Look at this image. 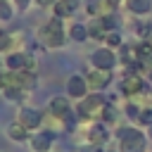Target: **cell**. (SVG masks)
Segmentation results:
<instances>
[{
    "mask_svg": "<svg viewBox=\"0 0 152 152\" xmlns=\"http://www.w3.org/2000/svg\"><path fill=\"white\" fill-rule=\"evenodd\" d=\"M66 38H69V36H66L64 21H62L59 17H52V19H48L45 24L38 26V40H40L48 50H59V48H64Z\"/></svg>",
    "mask_w": 152,
    "mask_h": 152,
    "instance_id": "1",
    "label": "cell"
},
{
    "mask_svg": "<svg viewBox=\"0 0 152 152\" xmlns=\"http://www.w3.org/2000/svg\"><path fill=\"white\" fill-rule=\"evenodd\" d=\"M119 152H147V135L135 126H121L116 131Z\"/></svg>",
    "mask_w": 152,
    "mask_h": 152,
    "instance_id": "2",
    "label": "cell"
},
{
    "mask_svg": "<svg viewBox=\"0 0 152 152\" xmlns=\"http://www.w3.org/2000/svg\"><path fill=\"white\" fill-rule=\"evenodd\" d=\"M107 104H109V102H107L102 95H86V97L78 100L76 112H78V116L86 119V121H102Z\"/></svg>",
    "mask_w": 152,
    "mask_h": 152,
    "instance_id": "3",
    "label": "cell"
},
{
    "mask_svg": "<svg viewBox=\"0 0 152 152\" xmlns=\"http://www.w3.org/2000/svg\"><path fill=\"white\" fill-rule=\"evenodd\" d=\"M109 126L104 124V121H88L86 124V128H83V138H86V142L88 145H104L107 140H109Z\"/></svg>",
    "mask_w": 152,
    "mask_h": 152,
    "instance_id": "4",
    "label": "cell"
},
{
    "mask_svg": "<svg viewBox=\"0 0 152 152\" xmlns=\"http://www.w3.org/2000/svg\"><path fill=\"white\" fill-rule=\"evenodd\" d=\"M17 121H19V124H24L28 131H38V128L43 126V121H45V114H43L40 109H36V107L21 104V107H19V112H17Z\"/></svg>",
    "mask_w": 152,
    "mask_h": 152,
    "instance_id": "5",
    "label": "cell"
},
{
    "mask_svg": "<svg viewBox=\"0 0 152 152\" xmlns=\"http://www.w3.org/2000/svg\"><path fill=\"white\" fill-rule=\"evenodd\" d=\"M116 62H119V57L114 55V50L112 48H97L93 55H90V66L93 69H104V71H112L114 66H116Z\"/></svg>",
    "mask_w": 152,
    "mask_h": 152,
    "instance_id": "6",
    "label": "cell"
},
{
    "mask_svg": "<svg viewBox=\"0 0 152 152\" xmlns=\"http://www.w3.org/2000/svg\"><path fill=\"white\" fill-rule=\"evenodd\" d=\"M119 88H121V95H126V97H133V95H138L142 90V76L138 74L135 66H128V74L121 78Z\"/></svg>",
    "mask_w": 152,
    "mask_h": 152,
    "instance_id": "7",
    "label": "cell"
},
{
    "mask_svg": "<svg viewBox=\"0 0 152 152\" xmlns=\"http://www.w3.org/2000/svg\"><path fill=\"white\" fill-rule=\"evenodd\" d=\"M86 83L90 90H104L109 83H112V71H104V69H90L86 74Z\"/></svg>",
    "mask_w": 152,
    "mask_h": 152,
    "instance_id": "8",
    "label": "cell"
},
{
    "mask_svg": "<svg viewBox=\"0 0 152 152\" xmlns=\"http://www.w3.org/2000/svg\"><path fill=\"white\" fill-rule=\"evenodd\" d=\"M88 83H86V76L81 74H71L66 78V97H74V100H81L88 95Z\"/></svg>",
    "mask_w": 152,
    "mask_h": 152,
    "instance_id": "9",
    "label": "cell"
},
{
    "mask_svg": "<svg viewBox=\"0 0 152 152\" xmlns=\"http://www.w3.org/2000/svg\"><path fill=\"white\" fill-rule=\"evenodd\" d=\"M48 116H55V119H62V121H69V114H71V104H69V97L64 95H57L50 100L48 104Z\"/></svg>",
    "mask_w": 152,
    "mask_h": 152,
    "instance_id": "10",
    "label": "cell"
},
{
    "mask_svg": "<svg viewBox=\"0 0 152 152\" xmlns=\"http://www.w3.org/2000/svg\"><path fill=\"white\" fill-rule=\"evenodd\" d=\"M52 142H55V133L52 131H38V133H33L31 138H28V145H31V150L33 152H50V147H52Z\"/></svg>",
    "mask_w": 152,
    "mask_h": 152,
    "instance_id": "11",
    "label": "cell"
},
{
    "mask_svg": "<svg viewBox=\"0 0 152 152\" xmlns=\"http://www.w3.org/2000/svg\"><path fill=\"white\" fill-rule=\"evenodd\" d=\"M78 7H81V0H57L52 12H55V17L66 19V17H74L78 12Z\"/></svg>",
    "mask_w": 152,
    "mask_h": 152,
    "instance_id": "12",
    "label": "cell"
},
{
    "mask_svg": "<svg viewBox=\"0 0 152 152\" xmlns=\"http://www.w3.org/2000/svg\"><path fill=\"white\" fill-rule=\"evenodd\" d=\"M5 66H7V71H26V52H19V50L7 52Z\"/></svg>",
    "mask_w": 152,
    "mask_h": 152,
    "instance_id": "13",
    "label": "cell"
},
{
    "mask_svg": "<svg viewBox=\"0 0 152 152\" xmlns=\"http://www.w3.org/2000/svg\"><path fill=\"white\" fill-rule=\"evenodd\" d=\"M28 128L24 126V124H19V121H12L10 126H7V138L10 140H14V142H26L28 140Z\"/></svg>",
    "mask_w": 152,
    "mask_h": 152,
    "instance_id": "14",
    "label": "cell"
},
{
    "mask_svg": "<svg viewBox=\"0 0 152 152\" xmlns=\"http://www.w3.org/2000/svg\"><path fill=\"white\" fill-rule=\"evenodd\" d=\"M86 26H88V38H93V40H102L104 33H107V26H104L102 17H93Z\"/></svg>",
    "mask_w": 152,
    "mask_h": 152,
    "instance_id": "15",
    "label": "cell"
},
{
    "mask_svg": "<svg viewBox=\"0 0 152 152\" xmlns=\"http://www.w3.org/2000/svg\"><path fill=\"white\" fill-rule=\"evenodd\" d=\"M66 36H69L74 43H86V40H88V26L81 24V21H71Z\"/></svg>",
    "mask_w": 152,
    "mask_h": 152,
    "instance_id": "16",
    "label": "cell"
},
{
    "mask_svg": "<svg viewBox=\"0 0 152 152\" xmlns=\"http://www.w3.org/2000/svg\"><path fill=\"white\" fill-rule=\"evenodd\" d=\"M124 2H126V10L131 14L142 17V14H150L152 12V0H124Z\"/></svg>",
    "mask_w": 152,
    "mask_h": 152,
    "instance_id": "17",
    "label": "cell"
},
{
    "mask_svg": "<svg viewBox=\"0 0 152 152\" xmlns=\"http://www.w3.org/2000/svg\"><path fill=\"white\" fill-rule=\"evenodd\" d=\"M0 93H2V97L10 100V102H21V100H24V90L17 88V86H2Z\"/></svg>",
    "mask_w": 152,
    "mask_h": 152,
    "instance_id": "18",
    "label": "cell"
},
{
    "mask_svg": "<svg viewBox=\"0 0 152 152\" xmlns=\"http://www.w3.org/2000/svg\"><path fill=\"white\" fill-rule=\"evenodd\" d=\"M138 74L152 83V55H147V57H140V59H138Z\"/></svg>",
    "mask_w": 152,
    "mask_h": 152,
    "instance_id": "19",
    "label": "cell"
},
{
    "mask_svg": "<svg viewBox=\"0 0 152 152\" xmlns=\"http://www.w3.org/2000/svg\"><path fill=\"white\" fill-rule=\"evenodd\" d=\"M102 40H104V48H112V50H114V48H121V45H124V38H121V33H119L116 28L107 31Z\"/></svg>",
    "mask_w": 152,
    "mask_h": 152,
    "instance_id": "20",
    "label": "cell"
},
{
    "mask_svg": "<svg viewBox=\"0 0 152 152\" xmlns=\"http://www.w3.org/2000/svg\"><path fill=\"white\" fill-rule=\"evenodd\" d=\"M0 52H2V55L12 52V36H10V31H5V28H0Z\"/></svg>",
    "mask_w": 152,
    "mask_h": 152,
    "instance_id": "21",
    "label": "cell"
},
{
    "mask_svg": "<svg viewBox=\"0 0 152 152\" xmlns=\"http://www.w3.org/2000/svg\"><path fill=\"white\" fill-rule=\"evenodd\" d=\"M138 124H140V126H145V128H150V126H152V107H145V109H140Z\"/></svg>",
    "mask_w": 152,
    "mask_h": 152,
    "instance_id": "22",
    "label": "cell"
},
{
    "mask_svg": "<svg viewBox=\"0 0 152 152\" xmlns=\"http://www.w3.org/2000/svg\"><path fill=\"white\" fill-rule=\"evenodd\" d=\"M33 0H14V5H17V10H28V5H31Z\"/></svg>",
    "mask_w": 152,
    "mask_h": 152,
    "instance_id": "23",
    "label": "cell"
},
{
    "mask_svg": "<svg viewBox=\"0 0 152 152\" xmlns=\"http://www.w3.org/2000/svg\"><path fill=\"white\" fill-rule=\"evenodd\" d=\"M33 2H36L38 7H55V2H57V0H33Z\"/></svg>",
    "mask_w": 152,
    "mask_h": 152,
    "instance_id": "24",
    "label": "cell"
},
{
    "mask_svg": "<svg viewBox=\"0 0 152 152\" xmlns=\"http://www.w3.org/2000/svg\"><path fill=\"white\" fill-rule=\"evenodd\" d=\"M83 152H104V150H102L100 145H86V147H83Z\"/></svg>",
    "mask_w": 152,
    "mask_h": 152,
    "instance_id": "25",
    "label": "cell"
},
{
    "mask_svg": "<svg viewBox=\"0 0 152 152\" xmlns=\"http://www.w3.org/2000/svg\"><path fill=\"white\" fill-rule=\"evenodd\" d=\"M107 2H109V5H114V7H116V5H121V2H124V0H107Z\"/></svg>",
    "mask_w": 152,
    "mask_h": 152,
    "instance_id": "26",
    "label": "cell"
},
{
    "mask_svg": "<svg viewBox=\"0 0 152 152\" xmlns=\"http://www.w3.org/2000/svg\"><path fill=\"white\" fill-rule=\"evenodd\" d=\"M147 140H152V126L147 128Z\"/></svg>",
    "mask_w": 152,
    "mask_h": 152,
    "instance_id": "27",
    "label": "cell"
},
{
    "mask_svg": "<svg viewBox=\"0 0 152 152\" xmlns=\"http://www.w3.org/2000/svg\"><path fill=\"white\" fill-rule=\"evenodd\" d=\"M2 5H10V0H0V7H2Z\"/></svg>",
    "mask_w": 152,
    "mask_h": 152,
    "instance_id": "28",
    "label": "cell"
},
{
    "mask_svg": "<svg viewBox=\"0 0 152 152\" xmlns=\"http://www.w3.org/2000/svg\"><path fill=\"white\" fill-rule=\"evenodd\" d=\"M104 152H119V150H104Z\"/></svg>",
    "mask_w": 152,
    "mask_h": 152,
    "instance_id": "29",
    "label": "cell"
},
{
    "mask_svg": "<svg viewBox=\"0 0 152 152\" xmlns=\"http://www.w3.org/2000/svg\"><path fill=\"white\" fill-rule=\"evenodd\" d=\"M147 40H150V43H152V33H150V38H147Z\"/></svg>",
    "mask_w": 152,
    "mask_h": 152,
    "instance_id": "30",
    "label": "cell"
}]
</instances>
